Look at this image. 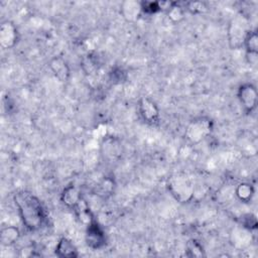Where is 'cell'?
Returning <instances> with one entry per match:
<instances>
[{
	"label": "cell",
	"mask_w": 258,
	"mask_h": 258,
	"mask_svg": "<svg viewBox=\"0 0 258 258\" xmlns=\"http://www.w3.org/2000/svg\"><path fill=\"white\" fill-rule=\"evenodd\" d=\"M19 217L29 231L39 230L46 219L45 209L40 200L27 190H18L13 197Z\"/></svg>",
	"instance_id": "6da1fadb"
},
{
	"label": "cell",
	"mask_w": 258,
	"mask_h": 258,
	"mask_svg": "<svg viewBox=\"0 0 258 258\" xmlns=\"http://www.w3.org/2000/svg\"><path fill=\"white\" fill-rule=\"evenodd\" d=\"M251 31L250 19L244 12L235 14L228 24L227 36L229 46L232 49L243 47L248 33Z\"/></svg>",
	"instance_id": "7a4b0ae2"
},
{
	"label": "cell",
	"mask_w": 258,
	"mask_h": 258,
	"mask_svg": "<svg viewBox=\"0 0 258 258\" xmlns=\"http://www.w3.org/2000/svg\"><path fill=\"white\" fill-rule=\"evenodd\" d=\"M167 189L175 201L180 204L188 203L195 195V187L191 180L183 174H175L168 178Z\"/></svg>",
	"instance_id": "3957f363"
},
{
	"label": "cell",
	"mask_w": 258,
	"mask_h": 258,
	"mask_svg": "<svg viewBox=\"0 0 258 258\" xmlns=\"http://www.w3.org/2000/svg\"><path fill=\"white\" fill-rule=\"evenodd\" d=\"M212 131V121L208 118H198L192 120L185 129V138L191 144L200 143Z\"/></svg>",
	"instance_id": "277c9868"
},
{
	"label": "cell",
	"mask_w": 258,
	"mask_h": 258,
	"mask_svg": "<svg viewBox=\"0 0 258 258\" xmlns=\"http://www.w3.org/2000/svg\"><path fill=\"white\" fill-rule=\"evenodd\" d=\"M238 99L247 113H251L257 105V90L251 83L242 84L238 89Z\"/></svg>",
	"instance_id": "5b68a950"
},
{
	"label": "cell",
	"mask_w": 258,
	"mask_h": 258,
	"mask_svg": "<svg viewBox=\"0 0 258 258\" xmlns=\"http://www.w3.org/2000/svg\"><path fill=\"white\" fill-rule=\"evenodd\" d=\"M86 243L90 248L94 250L101 249L106 244L105 232L96 221H93L90 225L87 226Z\"/></svg>",
	"instance_id": "8992f818"
},
{
	"label": "cell",
	"mask_w": 258,
	"mask_h": 258,
	"mask_svg": "<svg viewBox=\"0 0 258 258\" xmlns=\"http://www.w3.org/2000/svg\"><path fill=\"white\" fill-rule=\"evenodd\" d=\"M138 110L142 119L149 124H156L159 121V109L155 102L147 97L140 98Z\"/></svg>",
	"instance_id": "52a82bcc"
},
{
	"label": "cell",
	"mask_w": 258,
	"mask_h": 258,
	"mask_svg": "<svg viewBox=\"0 0 258 258\" xmlns=\"http://www.w3.org/2000/svg\"><path fill=\"white\" fill-rule=\"evenodd\" d=\"M18 40V31L13 22L6 20L0 25V45L4 49L15 46Z\"/></svg>",
	"instance_id": "ba28073f"
},
{
	"label": "cell",
	"mask_w": 258,
	"mask_h": 258,
	"mask_svg": "<svg viewBox=\"0 0 258 258\" xmlns=\"http://www.w3.org/2000/svg\"><path fill=\"white\" fill-rule=\"evenodd\" d=\"M120 13L122 17L128 22L137 21L142 14L141 2L136 0L123 1L120 7Z\"/></svg>",
	"instance_id": "9c48e42d"
},
{
	"label": "cell",
	"mask_w": 258,
	"mask_h": 258,
	"mask_svg": "<svg viewBox=\"0 0 258 258\" xmlns=\"http://www.w3.org/2000/svg\"><path fill=\"white\" fill-rule=\"evenodd\" d=\"M48 66L58 81L62 83L69 81L71 76V70L67 60L63 57L59 55L51 57L48 62Z\"/></svg>",
	"instance_id": "30bf717a"
},
{
	"label": "cell",
	"mask_w": 258,
	"mask_h": 258,
	"mask_svg": "<svg viewBox=\"0 0 258 258\" xmlns=\"http://www.w3.org/2000/svg\"><path fill=\"white\" fill-rule=\"evenodd\" d=\"M83 199L79 188L74 184L67 185L60 196V200L64 206L71 209H75V207L79 204V202Z\"/></svg>",
	"instance_id": "8fae6325"
},
{
	"label": "cell",
	"mask_w": 258,
	"mask_h": 258,
	"mask_svg": "<svg viewBox=\"0 0 258 258\" xmlns=\"http://www.w3.org/2000/svg\"><path fill=\"white\" fill-rule=\"evenodd\" d=\"M55 254L62 258H76L79 256L78 250L74 243L66 237H61L58 240L55 246Z\"/></svg>",
	"instance_id": "7c38bea8"
},
{
	"label": "cell",
	"mask_w": 258,
	"mask_h": 258,
	"mask_svg": "<svg viewBox=\"0 0 258 258\" xmlns=\"http://www.w3.org/2000/svg\"><path fill=\"white\" fill-rule=\"evenodd\" d=\"M74 210L76 212V215H77L79 221L82 224H84L86 227L88 225H90L93 221H95L94 216L92 214V211L90 210L88 203L84 199H82L79 202V204L75 207Z\"/></svg>",
	"instance_id": "4fadbf2b"
},
{
	"label": "cell",
	"mask_w": 258,
	"mask_h": 258,
	"mask_svg": "<svg viewBox=\"0 0 258 258\" xmlns=\"http://www.w3.org/2000/svg\"><path fill=\"white\" fill-rule=\"evenodd\" d=\"M20 231L14 226H7L0 231V242L3 246H11L18 241Z\"/></svg>",
	"instance_id": "5bb4252c"
},
{
	"label": "cell",
	"mask_w": 258,
	"mask_h": 258,
	"mask_svg": "<svg viewBox=\"0 0 258 258\" xmlns=\"http://www.w3.org/2000/svg\"><path fill=\"white\" fill-rule=\"evenodd\" d=\"M236 197L243 203H248L254 196V187L248 182H241L235 189Z\"/></svg>",
	"instance_id": "9a60e30c"
},
{
	"label": "cell",
	"mask_w": 258,
	"mask_h": 258,
	"mask_svg": "<svg viewBox=\"0 0 258 258\" xmlns=\"http://www.w3.org/2000/svg\"><path fill=\"white\" fill-rule=\"evenodd\" d=\"M243 46L246 48V53H258V35L255 30L251 29Z\"/></svg>",
	"instance_id": "2e32d148"
},
{
	"label": "cell",
	"mask_w": 258,
	"mask_h": 258,
	"mask_svg": "<svg viewBox=\"0 0 258 258\" xmlns=\"http://www.w3.org/2000/svg\"><path fill=\"white\" fill-rule=\"evenodd\" d=\"M183 16H184V9L181 6H179L177 3H173L171 7L168 9V18L174 23L182 20Z\"/></svg>",
	"instance_id": "e0dca14e"
},
{
	"label": "cell",
	"mask_w": 258,
	"mask_h": 258,
	"mask_svg": "<svg viewBox=\"0 0 258 258\" xmlns=\"http://www.w3.org/2000/svg\"><path fill=\"white\" fill-rule=\"evenodd\" d=\"M186 249L188 252V256H194V257H202L205 256L204 249L200 242H198L195 239H191L187 242L186 244Z\"/></svg>",
	"instance_id": "ac0fdd59"
},
{
	"label": "cell",
	"mask_w": 258,
	"mask_h": 258,
	"mask_svg": "<svg viewBox=\"0 0 258 258\" xmlns=\"http://www.w3.org/2000/svg\"><path fill=\"white\" fill-rule=\"evenodd\" d=\"M241 225H242V227H244L245 229H247L249 231L256 230V228H257L256 217L252 214H247V215L243 216V218L241 220Z\"/></svg>",
	"instance_id": "d6986e66"
},
{
	"label": "cell",
	"mask_w": 258,
	"mask_h": 258,
	"mask_svg": "<svg viewBox=\"0 0 258 258\" xmlns=\"http://www.w3.org/2000/svg\"><path fill=\"white\" fill-rule=\"evenodd\" d=\"M142 5V12H146L149 14L156 13L160 11L159 2H141Z\"/></svg>",
	"instance_id": "ffe728a7"
},
{
	"label": "cell",
	"mask_w": 258,
	"mask_h": 258,
	"mask_svg": "<svg viewBox=\"0 0 258 258\" xmlns=\"http://www.w3.org/2000/svg\"><path fill=\"white\" fill-rule=\"evenodd\" d=\"M104 152L106 153L107 156H110V157H115L118 155L119 151H118V147L116 146L115 142L114 141H109V142H106L104 145Z\"/></svg>",
	"instance_id": "44dd1931"
},
{
	"label": "cell",
	"mask_w": 258,
	"mask_h": 258,
	"mask_svg": "<svg viewBox=\"0 0 258 258\" xmlns=\"http://www.w3.org/2000/svg\"><path fill=\"white\" fill-rule=\"evenodd\" d=\"M190 13H202L207 10V7L202 2H190L186 8Z\"/></svg>",
	"instance_id": "7402d4cb"
},
{
	"label": "cell",
	"mask_w": 258,
	"mask_h": 258,
	"mask_svg": "<svg viewBox=\"0 0 258 258\" xmlns=\"http://www.w3.org/2000/svg\"><path fill=\"white\" fill-rule=\"evenodd\" d=\"M124 72L121 69H116L111 73V80L112 82H117V83H121L123 82V80L125 79L124 77Z\"/></svg>",
	"instance_id": "603a6c76"
}]
</instances>
